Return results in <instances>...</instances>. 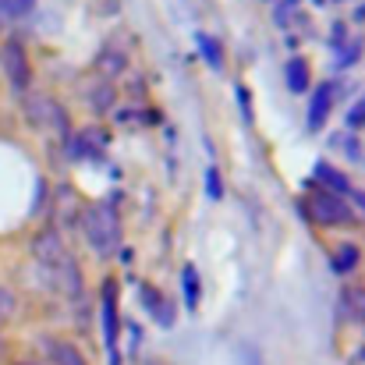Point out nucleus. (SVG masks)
I'll return each instance as SVG.
<instances>
[{
	"label": "nucleus",
	"mask_w": 365,
	"mask_h": 365,
	"mask_svg": "<svg viewBox=\"0 0 365 365\" xmlns=\"http://www.w3.org/2000/svg\"><path fill=\"white\" fill-rule=\"evenodd\" d=\"M32 255H36V262L43 266V273H46V280H50L53 291H61V294H68V298H82V269H78V262L71 259V252H68V245H64L57 227L36 231Z\"/></svg>",
	"instance_id": "1"
},
{
	"label": "nucleus",
	"mask_w": 365,
	"mask_h": 365,
	"mask_svg": "<svg viewBox=\"0 0 365 365\" xmlns=\"http://www.w3.org/2000/svg\"><path fill=\"white\" fill-rule=\"evenodd\" d=\"M82 231H86V242L89 248L96 252V255H114L118 248H121V220H118V213L107 206V202H93V206H86L82 210Z\"/></svg>",
	"instance_id": "2"
},
{
	"label": "nucleus",
	"mask_w": 365,
	"mask_h": 365,
	"mask_svg": "<svg viewBox=\"0 0 365 365\" xmlns=\"http://www.w3.org/2000/svg\"><path fill=\"white\" fill-rule=\"evenodd\" d=\"M298 213L302 217H309L312 224H319V227H351V224H359L355 220V210L341 199V195H330V192H312L305 202H298Z\"/></svg>",
	"instance_id": "3"
},
{
	"label": "nucleus",
	"mask_w": 365,
	"mask_h": 365,
	"mask_svg": "<svg viewBox=\"0 0 365 365\" xmlns=\"http://www.w3.org/2000/svg\"><path fill=\"white\" fill-rule=\"evenodd\" d=\"M25 118L29 124L36 128V131H43V135H50V131H57V135H71L68 131V114H64V107L53 100V96H46V93H32V96H25Z\"/></svg>",
	"instance_id": "4"
},
{
	"label": "nucleus",
	"mask_w": 365,
	"mask_h": 365,
	"mask_svg": "<svg viewBox=\"0 0 365 365\" xmlns=\"http://www.w3.org/2000/svg\"><path fill=\"white\" fill-rule=\"evenodd\" d=\"M100 319H103V341H107V355H110V365H121V355H118L121 319H118V284H114V280H107V284H103V305H100Z\"/></svg>",
	"instance_id": "5"
},
{
	"label": "nucleus",
	"mask_w": 365,
	"mask_h": 365,
	"mask_svg": "<svg viewBox=\"0 0 365 365\" xmlns=\"http://www.w3.org/2000/svg\"><path fill=\"white\" fill-rule=\"evenodd\" d=\"M0 68H4V75H7V82H11L14 93H25V89H29V82H32V64H29L21 43H4V46H0Z\"/></svg>",
	"instance_id": "6"
},
{
	"label": "nucleus",
	"mask_w": 365,
	"mask_h": 365,
	"mask_svg": "<svg viewBox=\"0 0 365 365\" xmlns=\"http://www.w3.org/2000/svg\"><path fill=\"white\" fill-rule=\"evenodd\" d=\"M330 107H334V86L323 82L312 89V100H309V131H323L330 121Z\"/></svg>",
	"instance_id": "7"
},
{
	"label": "nucleus",
	"mask_w": 365,
	"mask_h": 365,
	"mask_svg": "<svg viewBox=\"0 0 365 365\" xmlns=\"http://www.w3.org/2000/svg\"><path fill=\"white\" fill-rule=\"evenodd\" d=\"M138 298H142L145 312H149L160 327H174V305H170L153 284H142V287H138Z\"/></svg>",
	"instance_id": "8"
},
{
	"label": "nucleus",
	"mask_w": 365,
	"mask_h": 365,
	"mask_svg": "<svg viewBox=\"0 0 365 365\" xmlns=\"http://www.w3.org/2000/svg\"><path fill=\"white\" fill-rule=\"evenodd\" d=\"M39 351L46 355V362L50 365H89L86 359H82V351H78L75 344H68V341L43 337V341H39Z\"/></svg>",
	"instance_id": "9"
},
{
	"label": "nucleus",
	"mask_w": 365,
	"mask_h": 365,
	"mask_svg": "<svg viewBox=\"0 0 365 365\" xmlns=\"http://www.w3.org/2000/svg\"><path fill=\"white\" fill-rule=\"evenodd\" d=\"M316 181L323 185V192H330V195H351V181H348V174H341L334 163H327V160H319L316 163Z\"/></svg>",
	"instance_id": "10"
},
{
	"label": "nucleus",
	"mask_w": 365,
	"mask_h": 365,
	"mask_svg": "<svg viewBox=\"0 0 365 365\" xmlns=\"http://www.w3.org/2000/svg\"><path fill=\"white\" fill-rule=\"evenodd\" d=\"M195 46H199V53H202V61L210 64V68H224V50H220V39H213L210 32H195Z\"/></svg>",
	"instance_id": "11"
},
{
	"label": "nucleus",
	"mask_w": 365,
	"mask_h": 365,
	"mask_svg": "<svg viewBox=\"0 0 365 365\" xmlns=\"http://www.w3.org/2000/svg\"><path fill=\"white\" fill-rule=\"evenodd\" d=\"M284 78H287V89L291 93H305L309 89V64L302 57H291L284 64Z\"/></svg>",
	"instance_id": "12"
},
{
	"label": "nucleus",
	"mask_w": 365,
	"mask_h": 365,
	"mask_svg": "<svg viewBox=\"0 0 365 365\" xmlns=\"http://www.w3.org/2000/svg\"><path fill=\"white\" fill-rule=\"evenodd\" d=\"M359 245H337V252H334V259H330V269L334 273H341V277H348L355 266H359Z\"/></svg>",
	"instance_id": "13"
},
{
	"label": "nucleus",
	"mask_w": 365,
	"mask_h": 365,
	"mask_svg": "<svg viewBox=\"0 0 365 365\" xmlns=\"http://www.w3.org/2000/svg\"><path fill=\"white\" fill-rule=\"evenodd\" d=\"M181 291H185V305L188 309H199V298H202V284H199V269L188 262L181 269Z\"/></svg>",
	"instance_id": "14"
},
{
	"label": "nucleus",
	"mask_w": 365,
	"mask_h": 365,
	"mask_svg": "<svg viewBox=\"0 0 365 365\" xmlns=\"http://www.w3.org/2000/svg\"><path fill=\"white\" fill-rule=\"evenodd\" d=\"M114 100H118V93H114V86H110L107 78H100V82L93 86V93H89V107H93L96 114H107V110L114 107Z\"/></svg>",
	"instance_id": "15"
},
{
	"label": "nucleus",
	"mask_w": 365,
	"mask_h": 365,
	"mask_svg": "<svg viewBox=\"0 0 365 365\" xmlns=\"http://www.w3.org/2000/svg\"><path fill=\"white\" fill-rule=\"evenodd\" d=\"M341 305H344V316H348V319L365 323V287H359V291H344V294H341Z\"/></svg>",
	"instance_id": "16"
},
{
	"label": "nucleus",
	"mask_w": 365,
	"mask_h": 365,
	"mask_svg": "<svg viewBox=\"0 0 365 365\" xmlns=\"http://www.w3.org/2000/svg\"><path fill=\"white\" fill-rule=\"evenodd\" d=\"M96 68L103 71V78L110 82L114 75H121L124 71V53H118V50H103L100 57H96Z\"/></svg>",
	"instance_id": "17"
},
{
	"label": "nucleus",
	"mask_w": 365,
	"mask_h": 365,
	"mask_svg": "<svg viewBox=\"0 0 365 365\" xmlns=\"http://www.w3.org/2000/svg\"><path fill=\"white\" fill-rule=\"evenodd\" d=\"M32 4L36 0H0V14L4 18H21V14L32 11Z\"/></svg>",
	"instance_id": "18"
},
{
	"label": "nucleus",
	"mask_w": 365,
	"mask_h": 365,
	"mask_svg": "<svg viewBox=\"0 0 365 365\" xmlns=\"http://www.w3.org/2000/svg\"><path fill=\"white\" fill-rule=\"evenodd\" d=\"M206 195H210V199H217V202L224 199V181H220L217 167H210V170H206Z\"/></svg>",
	"instance_id": "19"
},
{
	"label": "nucleus",
	"mask_w": 365,
	"mask_h": 365,
	"mask_svg": "<svg viewBox=\"0 0 365 365\" xmlns=\"http://www.w3.org/2000/svg\"><path fill=\"white\" fill-rule=\"evenodd\" d=\"M359 57H362V39H351V43L344 46V53L337 57V64H341V68H348V64H351V61H359Z\"/></svg>",
	"instance_id": "20"
},
{
	"label": "nucleus",
	"mask_w": 365,
	"mask_h": 365,
	"mask_svg": "<svg viewBox=\"0 0 365 365\" xmlns=\"http://www.w3.org/2000/svg\"><path fill=\"white\" fill-rule=\"evenodd\" d=\"M344 121H348V128H365V96L351 107V110H348V118H344Z\"/></svg>",
	"instance_id": "21"
},
{
	"label": "nucleus",
	"mask_w": 365,
	"mask_h": 365,
	"mask_svg": "<svg viewBox=\"0 0 365 365\" xmlns=\"http://www.w3.org/2000/svg\"><path fill=\"white\" fill-rule=\"evenodd\" d=\"M7 316H14V294L0 287V319H7Z\"/></svg>",
	"instance_id": "22"
},
{
	"label": "nucleus",
	"mask_w": 365,
	"mask_h": 365,
	"mask_svg": "<svg viewBox=\"0 0 365 365\" xmlns=\"http://www.w3.org/2000/svg\"><path fill=\"white\" fill-rule=\"evenodd\" d=\"M238 103H242V118L252 121V93H248L245 86H238Z\"/></svg>",
	"instance_id": "23"
},
{
	"label": "nucleus",
	"mask_w": 365,
	"mask_h": 365,
	"mask_svg": "<svg viewBox=\"0 0 365 365\" xmlns=\"http://www.w3.org/2000/svg\"><path fill=\"white\" fill-rule=\"evenodd\" d=\"M294 4H298V0H280V4H277V11H273V14H277V25H287V14H291Z\"/></svg>",
	"instance_id": "24"
},
{
	"label": "nucleus",
	"mask_w": 365,
	"mask_h": 365,
	"mask_svg": "<svg viewBox=\"0 0 365 365\" xmlns=\"http://www.w3.org/2000/svg\"><path fill=\"white\" fill-rule=\"evenodd\" d=\"M351 195H355V202H359V206H365V195H362V192H351Z\"/></svg>",
	"instance_id": "25"
},
{
	"label": "nucleus",
	"mask_w": 365,
	"mask_h": 365,
	"mask_svg": "<svg viewBox=\"0 0 365 365\" xmlns=\"http://www.w3.org/2000/svg\"><path fill=\"white\" fill-rule=\"evenodd\" d=\"M0 29H4V14H0Z\"/></svg>",
	"instance_id": "26"
},
{
	"label": "nucleus",
	"mask_w": 365,
	"mask_h": 365,
	"mask_svg": "<svg viewBox=\"0 0 365 365\" xmlns=\"http://www.w3.org/2000/svg\"><path fill=\"white\" fill-rule=\"evenodd\" d=\"M21 365H29V362H21Z\"/></svg>",
	"instance_id": "27"
}]
</instances>
